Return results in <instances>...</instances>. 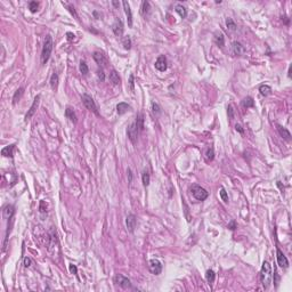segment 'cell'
Here are the masks:
<instances>
[{
  "mask_svg": "<svg viewBox=\"0 0 292 292\" xmlns=\"http://www.w3.org/2000/svg\"><path fill=\"white\" fill-rule=\"evenodd\" d=\"M81 99H82V103L85 104V106H86L87 109L98 115L97 106H96V103H95V101L93 99L91 96H89V95H87V94H83L82 96H81Z\"/></svg>",
  "mask_w": 292,
  "mask_h": 292,
  "instance_id": "cell-4",
  "label": "cell"
},
{
  "mask_svg": "<svg viewBox=\"0 0 292 292\" xmlns=\"http://www.w3.org/2000/svg\"><path fill=\"white\" fill-rule=\"evenodd\" d=\"M79 69H80V72H81V73H82L83 75L87 74V73L89 72L88 65H87L86 62H83V60H81V62H80V66H79Z\"/></svg>",
  "mask_w": 292,
  "mask_h": 292,
  "instance_id": "cell-34",
  "label": "cell"
},
{
  "mask_svg": "<svg viewBox=\"0 0 292 292\" xmlns=\"http://www.w3.org/2000/svg\"><path fill=\"white\" fill-rule=\"evenodd\" d=\"M134 75L130 74V77H129V85H130V88L131 90H134Z\"/></svg>",
  "mask_w": 292,
  "mask_h": 292,
  "instance_id": "cell-43",
  "label": "cell"
},
{
  "mask_svg": "<svg viewBox=\"0 0 292 292\" xmlns=\"http://www.w3.org/2000/svg\"><path fill=\"white\" fill-rule=\"evenodd\" d=\"M23 93H24V88H22V87L16 90L14 96H13V104H16V103L19 101V98L22 97Z\"/></svg>",
  "mask_w": 292,
  "mask_h": 292,
  "instance_id": "cell-27",
  "label": "cell"
},
{
  "mask_svg": "<svg viewBox=\"0 0 292 292\" xmlns=\"http://www.w3.org/2000/svg\"><path fill=\"white\" fill-rule=\"evenodd\" d=\"M70 272L73 274H77V267L74 265H70Z\"/></svg>",
  "mask_w": 292,
  "mask_h": 292,
  "instance_id": "cell-46",
  "label": "cell"
},
{
  "mask_svg": "<svg viewBox=\"0 0 292 292\" xmlns=\"http://www.w3.org/2000/svg\"><path fill=\"white\" fill-rule=\"evenodd\" d=\"M114 282H115L116 284H119L121 288H123V289H128V288H130V286H131L130 280H129L128 277L123 276V275H121V274H118V275H115V277H114Z\"/></svg>",
  "mask_w": 292,
  "mask_h": 292,
  "instance_id": "cell-7",
  "label": "cell"
},
{
  "mask_svg": "<svg viewBox=\"0 0 292 292\" xmlns=\"http://www.w3.org/2000/svg\"><path fill=\"white\" fill-rule=\"evenodd\" d=\"M276 258H277V264H278V266L282 267V268H288L289 267L288 258L285 257L284 253H283L278 248L276 249Z\"/></svg>",
  "mask_w": 292,
  "mask_h": 292,
  "instance_id": "cell-8",
  "label": "cell"
},
{
  "mask_svg": "<svg viewBox=\"0 0 292 292\" xmlns=\"http://www.w3.org/2000/svg\"><path fill=\"white\" fill-rule=\"evenodd\" d=\"M152 110H153V112L155 114H160L161 113V109H160V106L156 103H152Z\"/></svg>",
  "mask_w": 292,
  "mask_h": 292,
  "instance_id": "cell-40",
  "label": "cell"
},
{
  "mask_svg": "<svg viewBox=\"0 0 292 292\" xmlns=\"http://www.w3.org/2000/svg\"><path fill=\"white\" fill-rule=\"evenodd\" d=\"M38 7H39V2H37V1H30L29 2V9L32 13H35L38 10Z\"/></svg>",
  "mask_w": 292,
  "mask_h": 292,
  "instance_id": "cell-37",
  "label": "cell"
},
{
  "mask_svg": "<svg viewBox=\"0 0 292 292\" xmlns=\"http://www.w3.org/2000/svg\"><path fill=\"white\" fill-rule=\"evenodd\" d=\"M259 91H260V94H261L262 96H268V95H270V93H272V88H270L269 86H267V85H262V86H260V88H259Z\"/></svg>",
  "mask_w": 292,
  "mask_h": 292,
  "instance_id": "cell-29",
  "label": "cell"
},
{
  "mask_svg": "<svg viewBox=\"0 0 292 292\" xmlns=\"http://www.w3.org/2000/svg\"><path fill=\"white\" fill-rule=\"evenodd\" d=\"M206 281H208V283H209V284H212V283L215 282V277H216V274H215L214 270L209 269L208 272H206Z\"/></svg>",
  "mask_w": 292,
  "mask_h": 292,
  "instance_id": "cell-31",
  "label": "cell"
},
{
  "mask_svg": "<svg viewBox=\"0 0 292 292\" xmlns=\"http://www.w3.org/2000/svg\"><path fill=\"white\" fill-rule=\"evenodd\" d=\"M242 106L245 107V109H249V107H253L255 106V101L252 97H245L242 101Z\"/></svg>",
  "mask_w": 292,
  "mask_h": 292,
  "instance_id": "cell-26",
  "label": "cell"
},
{
  "mask_svg": "<svg viewBox=\"0 0 292 292\" xmlns=\"http://www.w3.org/2000/svg\"><path fill=\"white\" fill-rule=\"evenodd\" d=\"M206 160H209V161H212V160H214V157H215V151H214V148H212V147H209V148L206 150Z\"/></svg>",
  "mask_w": 292,
  "mask_h": 292,
  "instance_id": "cell-35",
  "label": "cell"
},
{
  "mask_svg": "<svg viewBox=\"0 0 292 292\" xmlns=\"http://www.w3.org/2000/svg\"><path fill=\"white\" fill-rule=\"evenodd\" d=\"M65 116H66L71 122L77 123V114H75V112L73 111V109L68 107V109L65 110Z\"/></svg>",
  "mask_w": 292,
  "mask_h": 292,
  "instance_id": "cell-21",
  "label": "cell"
},
{
  "mask_svg": "<svg viewBox=\"0 0 292 292\" xmlns=\"http://www.w3.org/2000/svg\"><path fill=\"white\" fill-rule=\"evenodd\" d=\"M277 130H278V132H280L281 137H283L285 140H291V134H290V131H289L286 128L282 127V126H280V124H277Z\"/></svg>",
  "mask_w": 292,
  "mask_h": 292,
  "instance_id": "cell-17",
  "label": "cell"
},
{
  "mask_svg": "<svg viewBox=\"0 0 292 292\" xmlns=\"http://www.w3.org/2000/svg\"><path fill=\"white\" fill-rule=\"evenodd\" d=\"M227 113H228V119H231V120H233L234 119V114H235V111H234V107H233L232 104L228 105V107H227Z\"/></svg>",
  "mask_w": 292,
  "mask_h": 292,
  "instance_id": "cell-39",
  "label": "cell"
},
{
  "mask_svg": "<svg viewBox=\"0 0 292 292\" xmlns=\"http://www.w3.org/2000/svg\"><path fill=\"white\" fill-rule=\"evenodd\" d=\"M136 124H137V128H138L139 131H142L144 129V114L143 113H138L137 116H136Z\"/></svg>",
  "mask_w": 292,
  "mask_h": 292,
  "instance_id": "cell-24",
  "label": "cell"
},
{
  "mask_svg": "<svg viewBox=\"0 0 292 292\" xmlns=\"http://www.w3.org/2000/svg\"><path fill=\"white\" fill-rule=\"evenodd\" d=\"M226 25H227V27H228L231 31H236V29H237V25H236L235 22H234L232 19H226Z\"/></svg>",
  "mask_w": 292,
  "mask_h": 292,
  "instance_id": "cell-32",
  "label": "cell"
},
{
  "mask_svg": "<svg viewBox=\"0 0 292 292\" xmlns=\"http://www.w3.org/2000/svg\"><path fill=\"white\" fill-rule=\"evenodd\" d=\"M57 86H58V75L57 73H52L50 77V87L55 90L57 89Z\"/></svg>",
  "mask_w": 292,
  "mask_h": 292,
  "instance_id": "cell-28",
  "label": "cell"
},
{
  "mask_svg": "<svg viewBox=\"0 0 292 292\" xmlns=\"http://www.w3.org/2000/svg\"><path fill=\"white\" fill-rule=\"evenodd\" d=\"M14 148H15V145L6 146V147H4V148L1 150V155H2V156H7V157H13Z\"/></svg>",
  "mask_w": 292,
  "mask_h": 292,
  "instance_id": "cell-19",
  "label": "cell"
},
{
  "mask_svg": "<svg viewBox=\"0 0 292 292\" xmlns=\"http://www.w3.org/2000/svg\"><path fill=\"white\" fill-rule=\"evenodd\" d=\"M122 45H123L124 49H127V50H129V49L131 48V39L129 37H123V39H122Z\"/></svg>",
  "mask_w": 292,
  "mask_h": 292,
  "instance_id": "cell-36",
  "label": "cell"
},
{
  "mask_svg": "<svg viewBox=\"0 0 292 292\" xmlns=\"http://www.w3.org/2000/svg\"><path fill=\"white\" fill-rule=\"evenodd\" d=\"M94 60H96V63L101 66V68H106L109 65V60L106 55H104V52H94Z\"/></svg>",
  "mask_w": 292,
  "mask_h": 292,
  "instance_id": "cell-6",
  "label": "cell"
},
{
  "mask_svg": "<svg viewBox=\"0 0 292 292\" xmlns=\"http://www.w3.org/2000/svg\"><path fill=\"white\" fill-rule=\"evenodd\" d=\"M142 180H143V185H144V186H148V185H150L151 177H150V173H148L147 170H144V171H143Z\"/></svg>",
  "mask_w": 292,
  "mask_h": 292,
  "instance_id": "cell-30",
  "label": "cell"
},
{
  "mask_svg": "<svg viewBox=\"0 0 292 292\" xmlns=\"http://www.w3.org/2000/svg\"><path fill=\"white\" fill-rule=\"evenodd\" d=\"M97 75H98V78H99V80L101 81H104L105 80V74H104V72H103V70H98V72H97Z\"/></svg>",
  "mask_w": 292,
  "mask_h": 292,
  "instance_id": "cell-41",
  "label": "cell"
},
{
  "mask_svg": "<svg viewBox=\"0 0 292 292\" xmlns=\"http://www.w3.org/2000/svg\"><path fill=\"white\" fill-rule=\"evenodd\" d=\"M151 11V5L148 1H143L142 2V7H140V13H142V15L144 16V17H146V16L150 14Z\"/></svg>",
  "mask_w": 292,
  "mask_h": 292,
  "instance_id": "cell-22",
  "label": "cell"
},
{
  "mask_svg": "<svg viewBox=\"0 0 292 292\" xmlns=\"http://www.w3.org/2000/svg\"><path fill=\"white\" fill-rule=\"evenodd\" d=\"M232 52L234 55H237V56H241V55H243V54H245V52H247V49H245V47H244L241 42L239 41H234L232 44Z\"/></svg>",
  "mask_w": 292,
  "mask_h": 292,
  "instance_id": "cell-13",
  "label": "cell"
},
{
  "mask_svg": "<svg viewBox=\"0 0 292 292\" xmlns=\"http://www.w3.org/2000/svg\"><path fill=\"white\" fill-rule=\"evenodd\" d=\"M52 39L50 35H46L45 38V42H44V47H42V52H41V64H46L48 62L49 57L52 55Z\"/></svg>",
  "mask_w": 292,
  "mask_h": 292,
  "instance_id": "cell-2",
  "label": "cell"
},
{
  "mask_svg": "<svg viewBox=\"0 0 292 292\" xmlns=\"http://www.w3.org/2000/svg\"><path fill=\"white\" fill-rule=\"evenodd\" d=\"M112 30L114 32V34L118 35V37H121L123 34V23H122V21L120 19H116L114 21L112 25Z\"/></svg>",
  "mask_w": 292,
  "mask_h": 292,
  "instance_id": "cell-12",
  "label": "cell"
},
{
  "mask_svg": "<svg viewBox=\"0 0 292 292\" xmlns=\"http://www.w3.org/2000/svg\"><path fill=\"white\" fill-rule=\"evenodd\" d=\"M272 277H273V268L268 261H264L261 272H260V281L265 289H268L269 284L272 283Z\"/></svg>",
  "mask_w": 292,
  "mask_h": 292,
  "instance_id": "cell-1",
  "label": "cell"
},
{
  "mask_svg": "<svg viewBox=\"0 0 292 292\" xmlns=\"http://www.w3.org/2000/svg\"><path fill=\"white\" fill-rule=\"evenodd\" d=\"M39 102H40V95H37V97L34 98L33 103H32V105H31L30 110L27 111V113H26L25 115V121L30 120L31 118L34 115V113H35V111H37L38 109V105H39Z\"/></svg>",
  "mask_w": 292,
  "mask_h": 292,
  "instance_id": "cell-11",
  "label": "cell"
},
{
  "mask_svg": "<svg viewBox=\"0 0 292 292\" xmlns=\"http://www.w3.org/2000/svg\"><path fill=\"white\" fill-rule=\"evenodd\" d=\"M138 128H137V124L136 122H132V123L128 127V137L130 139V142L132 144H136L137 142V138H138Z\"/></svg>",
  "mask_w": 292,
  "mask_h": 292,
  "instance_id": "cell-5",
  "label": "cell"
},
{
  "mask_svg": "<svg viewBox=\"0 0 292 292\" xmlns=\"http://www.w3.org/2000/svg\"><path fill=\"white\" fill-rule=\"evenodd\" d=\"M122 5H123V8H124V13H126V15H127L128 25L131 27V26H132V14H131L130 5H129V2H128V1H123V2H122Z\"/></svg>",
  "mask_w": 292,
  "mask_h": 292,
  "instance_id": "cell-16",
  "label": "cell"
},
{
  "mask_svg": "<svg viewBox=\"0 0 292 292\" xmlns=\"http://www.w3.org/2000/svg\"><path fill=\"white\" fill-rule=\"evenodd\" d=\"M113 5H114V6H115V7H118V6H119V4H118V2H116V1H113Z\"/></svg>",
  "mask_w": 292,
  "mask_h": 292,
  "instance_id": "cell-49",
  "label": "cell"
},
{
  "mask_svg": "<svg viewBox=\"0 0 292 292\" xmlns=\"http://www.w3.org/2000/svg\"><path fill=\"white\" fill-rule=\"evenodd\" d=\"M191 192H192V194H193V196H194L198 201H204V200L209 196V193L206 192V190H204L203 187H201L200 185H196V184L192 185Z\"/></svg>",
  "mask_w": 292,
  "mask_h": 292,
  "instance_id": "cell-3",
  "label": "cell"
},
{
  "mask_svg": "<svg viewBox=\"0 0 292 292\" xmlns=\"http://www.w3.org/2000/svg\"><path fill=\"white\" fill-rule=\"evenodd\" d=\"M14 212H15V208L10 204H7V206H4V210H2V216H4L5 219H11L13 216H14Z\"/></svg>",
  "mask_w": 292,
  "mask_h": 292,
  "instance_id": "cell-15",
  "label": "cell"
},
{
  "mask_svg": "<svg viewBox=\"0 0 292 292\" xmlns=\"http://www.w3.org/2000/svg\"><path fill=\"white\" fill-rule=\"evenodd\" d=\"M66 37H68V40H69V41H72V40L74 39L75 35H74L73 33H71V32H68V33H66Z\"/></svg>",
  "mask_w": 292,
  "mask_h": 292,
  "instance_id": "cell-45",
  "label": "cell"
},
{
  "mask_svg": "<svg viewBox=\"0 0 292 292\" xmlns=\"http://www.w3.org/2000/svg\"><path fill=\"white\" fill-rule=\"evenodd\" d=\"M30 265H31V259L30 258H24V266L25 267H30Z\"/></svg>",
  "mask_w": 292,
  "mask_h": 292,
  "instance_id": "cell-44",
  "label": "cell"
},
{
  "mask_svg": "<svg viewBox=\"0 0 292 292\" xmlns=\"http://www.w3.org/2000/svg\"><path fill=\"white\" fill-rule=\"evenodd\" d=\"M128 177H129V183L131 184V181H132V173H131L130 169H128Z\"/></svg>",
  "mask_w": 292,
  "mask_h": 292,
  "instance_id": "cell-48",
  "label": "cell"
},
{
  "mask_svg": "<svg viewBox=\"0 0 292 292\" xmlns=\"http://www.w3.org/2000/svg\"><path fill=\"white\" fill-rule=\"evenodd\" d=\"M110 81L113 83V85H120L121 82V79L119 77V73L115 71V70H112L111 73H110Z\"/></svg>",
  "mask_w": 292,
  "mask_h": 292,
  "instance_id": "cell-20",
  "label": "cell"
},
{
  "mask_svg": "<svg viewBox=\"0 0 292 292\" xmlns=\"http://www.w3.org/2000/svg\"><path fill=\"white\" fill-rule=\"evenodd\" d=\"M228 228L232 229V231H234L235 228H237V226H236V221L235 220H232L231 223L228 224Z\"/></svg>",
  "mask_w": 292,
  "mask_h": 292,
  "instance_id": "cell-42",
  "label": "cell"
},
{
  "mask_svg": "<svg viewBox=\"0 0 292 292\" xmlns=\"http://www.w3.org/2000/svg\"><path fill=\"white\" fill-rule=\"evenodd\" d=\"M130 109V105H128L127 103H119L116 105V111H118V114H120V115L127 113Z\"/></svg>",
  "mask_w": 292,
  "mask_h": 292,
  "instance_id": "cell-18",
  "label": "cell"
},
{
  "mask_svg": "<svg viewBox=\"0 0 292 292\" xmlns=\"http://www.w3.org/2000/svg\"><path fill=\"white\" fill-rule=\"evenodd\" d=\"M215 41H216V44H217L219 47H224L225 45L224 34L221 33V32H217V33H216V37H215Z\"/></svg>",
  "mask_w": 292,
  "mask_h": 292,
  "instance_id": "cell-25",
  "label": "cell"
},
{
  "mask_svg": "<svg viewBox=\"0 0 292 292\" xmlns=\"http://www.w3.org/2000/svg\"><path fill=\"white\" fill-rule=\"evenodd\" d=\"M126 225H127V229L130 233H134L136 228V225H137V218H136L135 215H128L127 218H126Z\"/></svg>",
  "mask_w": 292,
  "mask_h": 292,
  "instance_id": "cell-10",
  "label": "cell"
},
{
  "mask_svg": "<svg viewBox=\"0 0 292 292\" xmlns=\"http://www.w3.org/2000/svg\"><path fill=\"white\" fill-rule=\"evenodd\" d=\"M62 4H63V6H65V7L68 8V9H69V11H70V13H71L72 15L74 16L75 19H78V14H77V11H75V8L73 7V6H72V5L68 4V2H62Z\"/></svg>",
  "mask_w": 292,
  "mask_h": 292,
  "instance_id": "cell-33",
  "label": "cell"
},
{
  "mask_svg": "<svg viewBox=\"0 0 292 292\" xmlns=\"http://www.w3.org/2000/svg\"><path fill=\"white\" fill-rule=\"evenodd\" d=\"M219 194H220L221 200H223V201H224L225 203L228 202V194H227V192L225 191V188H220V192H219Z\"/></svg>",
  "mask_w": 292,
  "mask_h": 292,
  "instance_id": "cell-38",
  "label": "cell"
},
{
  "mask_svg": "<svg viewBox=\"0 0 292 292\" xmlns=\"http://www.w3.org/2000/svg\"><path fill=\"white\" fill-rule=\"evenodd\" d=\"M175 10H176V13L180 16V17H181V19H185L186 15H187V9L184 7L183 5H176Z\"/></svg>",
  "mask_w": 292,
  "mask_h": 292,
  "instance_id": "cell-23",
  "label": "cell"
},
{
  "mask_svg": "<svg viewBox=\"0 0 292 292\" xmlns=\"http://www.w3.org/2000/svg\"><path fill=\"white\" fill-rule=\"evenodd\" d=\"M148 266H150V270L154 274V275H159V274H161L162 265H161V262L159 261L157 259H152V260H150Z\"/></svg>",
  "mask_w": 292,
  "mask_h": 292,
  "instance_id": "cell-9",
  "label": "cell"
},
{
  "mask_svg": "<svg viewBox=\"0 0 292 292\" xmlns=\"http://www.w3.org/2000/svg\"><path fill=\"white\" fill-rule=\"evenodd\" d=\"M235 129L239 131V132H241V134H243V132H244V130L242 129V127H241L240 124H235Z\"/></svg>",
  "mask_w": 292,
  "mask_h": 292,
  "instance_id": "cell-47",
  "label": "cell"
},
{
  "mask_svg": "<svg viewBox=\"0 0 292 292\" xmlns=\"http://www.w3.org/2000/svg\"><path fill=\"white\" fill-rule=\"evenodd\" d=\"M167 68H168V65H167V58H165V55H161V56L157 57L156 62H155V69H156L157 71L165 72L167 70Z\"/></svg>",
  "mask_w": 292,
  "mask_h": 292,
  "instance_id": "cell-14",
  "label": "cell"
}]
</instances>
